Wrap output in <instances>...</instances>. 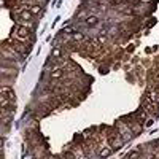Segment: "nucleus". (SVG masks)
<instances>
[{
    "label": "nucleus",
    "mask_w": 159,
    "mask_h": 159,
    "mask_svg": "<svg viewBox=\"0 0 159 159\" xmlns=\"http://www.w3.org/2000/svg\"><path fill=\"white\" fill-rule=\"evenodd\" d=\"M107 129V135H105V140L108 142V145L113 148V150H119L123 148L126 140L123 138V135L118 132V129L113 126V127H105Z\"/></svg>",
    "instance_id": "obj_2"
},
{
    "label": "nucleus",
    "mask_w": 159,
    "mask_h": 159,
    "mask_svg": "<svg viewBox=\"0 0 159 159\" xmlns=\"http://www.w3.org/2000/svg\"><path fill=\"white\" fill-rule=\"evenodd\" d=\"M115 127L118 129V132L119 134H121L123 135V138H124V140L127 142V140H132V138L135 137L134 134H132V130H130V127L124 123V119L121 118V119H118V121L115 123Z\"/></svg>",
    "instance_id": "obj_3"
},
{
    "label": "nucleus",
    "mask_w": 159,
    "mask_h": 159,
    "mask_svg": "<svg viewBox=\"0 0 159 159\" xmlns=\"http://www.w3.org/2000/svg\"><path fill=\"white\" fill-rule=\"evenodd\" d=\"M3 145H5V137H2V135H0V150L3 148Z\"/></svg>",
    "instance_id": "obj_6"
},
{
    "label": "nucleus",
    "mask_w": 159,
    "mask_h": 159,
    "mask_svg": "<svg viewBox=\"0 0 159 159\" xmlns=\"http://www.w3.org/2000/svg\"><path fill=\"white\" fill-rule=\"evenodd\" d=\"M8 38L16 40V42H21V43L33 45V42H35V30L30 29V27H27L26 24L14 22V26L11 27V32H10Z\"/></svg>",
    "instance_id": "obj_1"
},
{
    "label": "nucleus",
    "mask_w": 159,
    "mask_h": 159,
    "mask_svg": "<svg viewBox=\"0 0 159 159\" xmlns=\"http://www.w3.org/2000/svg\"><path fill=\"white\" fill-rule=\"evenodd\" d=\"M29 11H30V14L35 19H40L43 16V13H45V7L38 5V3H29Z\"/></svg>",
    "instance_id": "obj_4"
},
{
    "label": "nucleus",
    "mask_w": 159,
    "mask_h": 159,
    "mask_svg": "<svg viewBox=\"0 0 159 159\" xmlns=\"http://www.w3.org/2000/svg\"><path fill=\"white\" fill-rule=\"evenodd\" d=\"M142 146H138L137 150H134V151H130L129 154H127V159H142Z\"/></svg>",
    "instance_id": "obj_5"
}]
</instances>
